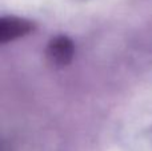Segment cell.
Masks as SVG:
<instances>
[{"label": "cell", "instance_id": "obj_1", "mask_svg": "<svg viewBox=\"0 0 152 151\" xmlns=\"http://www.w3.org/2000/svg\"><path fill=\"white\" fill-rule=\"evenodd\" d=\"M74 43L67 36H56L48 44L47 56L55 66H66L74 58Z\"/></svg>", "mask_w": 152, "mask_h": 151}, {"label": "cell", "instance_id": "obj_2", "mask_svg": "<svg viewBox=\"0 0 152 151\" xmlns=\"http://www.w3.org/2000/svg\"><path fill=\"white\" fill-rule=\"evenodd\" d=\"M34 29V24L26 19L7 16L0 21V42L8 43L29 34Z\"/></svg>", "mask_w": 152, "mask_h": 151}]
</instances>
